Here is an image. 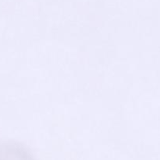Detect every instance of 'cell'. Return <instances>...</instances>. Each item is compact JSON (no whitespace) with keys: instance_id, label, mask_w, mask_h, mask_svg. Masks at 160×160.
I'll list each match as a JSON object with an SVG mask.
<instances>
[{"instance_id":"6da1fadb","label":"cell","mask_w":160,"mask_h":160,"mask_svg":"<svg viewBox=\"0 0 160 160\" xmlns=\"http://www.w3.org/2000/svg\"><path fill=\"white\" fill-rule=\"evenodd\" d=\"M0 160H35L25 145L16 142L0 143Z\"/></svg>"}]
</instances>
